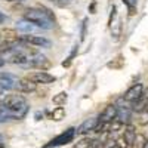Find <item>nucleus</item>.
Masks as SVG:
<instances>
[{
  "label": "nucleus",
  "mask_w": 148,
  "mask_h": 148,
  "mask_svg": "<svg viewBox=\"0 0 148 148\" xmlns=\"http://www.w3.org/2000/svg\"><path fill=\"white\" fill-rule=\"evenodd\" d=\"M127 10H129V16H133L135 14H136V6H135V5L132 3V5L127 8Z\"/></svg>",
  "instance_id": "393cba45"
},
{
  "label": "nucleus",
  "mask_w": 148,
  "mask_h": 148,
  "mask_svg": "<svg viewBox=\"0 0 148 148\" xmlns=\"http://www.w3.org/2000/svg\"><path fill=\"white\" fill-rule=\"evenodd\" d=\"M96 126H98V117H90V119H86L76 129V132L77 135H89L90 132H95Z\"/></svg>",
  "instance_id": "9d476101"
},
{
  "label": "nucleus",
  "mask_w": 148,
  "mask_h": 148,
  "mask_svg": "<svg viewBox=\"0 0 148 148\" xmlns=\"http://www.w3.org/2000/svg\"><path fill=\"white\" fill-rule=\"evenodd\" d=\"M51 2L53 3V5H56L58 8H65V6H68L71 2L70 0H51Z\"/></svg>",
  "instance_id": "b1692460"
},
{
  "label": "nucleus",
  "mask_w": 148,
  "mask_h": 148,
  "mask_svg": "<svg viewBox=\"0 0 148 148\" xmlns=\"http://www.w3.org/2000/svg\"><path fill=\"white\" fill-rule=\"evenodd\" d=\"M144 148H148V138H147V141H145V145H144Z\"/></svg>",
  "instance_id": "2f4dec72"
},
{
  "label": "nucleus",
  "mask_w": 148,
  "mask_h": 148,
  "mask_svg": "<svg viewBox=\"0 0 148 148\" xmlns=\"http://www.w3.org/2000/svg\"><path fill=\"white\" fill-rule=\"evenodd\" d=\"M2 101L8 108L10 120H22L30 111V104L22 95H18V93L8 95Z\"/></svg>",
  "instance_id": "f03ea898"
},
{
  "label": "nucleus",
  "mask_w": 148,
  "mask_h": 148,
  "mask_svg": "<svg viewBox=\"0 0 148 148\" xmlns=\"http://www.w3.org/2000/svg\"><path fill=\"white\" fill-rule=\"evenodd\" d=\"M135 136H136V130H135V126H132V125L125 126V130H123L121 141L125 142L127 147H130V145H132V142H133V139H135Z\"/></svg>",
  "instance_id": "9b49d317"
},
{
  "label": "nucleus",
  "mask_w": 148,
  "mask_h": 148,
  "mask_svg": "<svg viewBox=\"0 0 148 148\" xmlns=\"http://www.w3.org/2000/svg\"><path fill=\"white\" fill-rule=\"evenodd\" d=\"M19 40L27 45V46H33V47H45V49H49L52 46V42L46 39L43 36H36V34H22L19 36Z\"/></svg>",
  "instance_id": "7ed1b4c3"
},
{
  "label": "nucleus",
  "mask_w": 148,
  "mask_h": 148,
  "mask_svg": "<svg viewBox=\"0 0 148 148\" xmlns=\"http://www.w3.org/2000/svg\"><path fill=\"white\" fill-rule=\"evenodd\" d=\"M86 31H88V18H84L82 22V30H80V40L83 42L86 37Z\"/></svg>",
  "instance_id": "5701e85b"
},
{
  "label": "nucleus",
  "mask_w": 148,
  "mask_h": 148,
  "mask_svg": "<svg viewBox=\"0 0 148 148\" xmlns=\"http://www.w3.org/2000/svg\"><path fill=\"white\" fill-rule=\"evenodd\" d=\"M121 2H123V3H125V5L127 6V8H129V6L132 5V2H130V0H121Z\"/></svg>",
  "instance_id": "c85d7f7f"
},
{
  "label": "nucleus",
  "mask_w": 148,
  "mask_h": 148,
  "mask_svg": "<svg viewBox=\"0 0 148 148\" xmlns=\"http://www.w3.org/2000/svg\"><path fill=\"white\" fill-rule=\"evenodd\" d=\"M138 123L141 126H147L148 125V107L138 114Z\"/></svg>",
  "instance_id": "4be33fe9"
},
{
  "label": "nucleus",
  "mask_w": 148,
  "mask_h": 148,
  "mask_svg": "<svg viewBox=\"0 0 148 148\" xmlns=\"http://www.w3.org/2000/svg\"><path fill=\"white\" fill-rule=\"evenodd\" d=\"M76 135H77L76 129H74V127H68L65 132H62L61 135H58L56 138H53L49 144H46L45 148H53V147H59V145H65L68 142H73V139L76 138Z\"/></svg>",
  "instance_id": "20e7f679"
},
{
  "label": "nucleus",
  "mask_w": 148,
  "mask_h": 148,
  "mask_svg": "<svg viewBox=\"0 0 148 148\" xmlns=\"http://www.w3.org/2000/svg\"><path fill=\"white\" fill-rule=\"evenodd\" d=\"M79 53V45H76V46H74L73 47V51L70 52V55H68V58L64 61V62H62V67H70L71 65V62H73V59L74 58H76V55Z\"/></svg>",
  "instance_id": "aec40b11"
},
{
  "label": "nucleus",
  "mask_w": 148,
  "mask_h": 148,
  "mask_svg": "<svg viewBox=\"0 0 148 148\" xmlns=\"http://www.w3.org/2000/svg\"><path fill=\"white\" fill-rule=\"evenodd\" d=\"M0 37L3 40H18L19 39L16 30H12V28H2L0 30Z\"/></svg>",
  "instance_id": "2eb2a0df"
},
{
  "label": "nucleus",
  "mask_w": 148,
  "mask_h": 148,
  "mask_svg": "<svg viewBox=\"0 0 148 148\" xmlns=\"http://www.w3.org/2000/svg\"><path fill=\"white\" fill-rule=\"evenodd\" d=\"M51 119L55 121H61L62 119H65V108L64 107H56L53 108V111L51 113Z\"/></svg>",
  "instance_id": "f3484780"
},
{
  "label": "nucleus",
  "mask_w": 148,
  "mask_h": 148,
  "mask_svg": "<svg viewBox=\"0 0 148 148\" xmlns=\"http://www.w3.org/2000/svg\"><path fill=\"white\" fill-rule=\"evenodd\" d=\"M67 101H68V93L67 92H59V93H56V95H53V98H52V104H55L56 107H62V105H65L67 104Z\"/></svg>",
  "instance_id": "dca6fc26"
},
{
  "label": "nucleus",
  "mask_w": 148,
  "mask_h": 148,
  "mask_svg": "<svg viewBox=\"0 0 148 148\" xmlns=\"http://www.w3.org/2000/svg\"><path fill=\"white\" fill-rule=\"evenodd\" d=\"M121 19L119 18V16H116L113 21L110 22V28H111V36L114 37V39L117 40L119 37H120V34H121Z\"/></svg>",
  "instance_id": "4468645a"
},
{
  "label": "nucleus",
  "mask_w": 148,
  "mask_h": 148,
  "mask_svg": "<svg viewBox=\"0 0 148 148\" xmlns=\"http://www.w3.org/2000/svg\"><path fill=\"white\" fill-rule=\"evenodd\" d=\"M34 28H36L34 24H31L30 21L24 19V18H22V19H19V21L16 22V30H18V31H21V33H24V34L31 33Z\"/></svg>",
  "instance_id": "f8f14e48"
},
{
  "label": "nucleus",
  "mask_w": 148,
  "mask_h": 148,
  "mask_svg": "<svg viewBox=\"0 0 148 148\" xmlns=\"http://www.w3.org/2000/svg\"><path fill=\"white\" fill-rule=\"evenodd\" d=\"M144 95V86L141 84V83H135V84H132L130 88L125 92V95H123L121 98L125 99L127 104H133V102H136L139 98Z\"/></svg>",
  "instance_id": "423d86ee"
},
{
  "label": "nucleus",
  "mask_w": 148,
  "mask_h": 148,
  "mask_svg": "<svg viewBox=\"0 0 148 148\" xmlns=\"http://www.w3.org/2000/svg\"><path fill=\"white\" fill-rule=\"evenodd\" d=\"M16 82L18 77H15L10 73H2L0 74V89L3 92L5 90H14L16 88Z\"/></svg>",
  "instance_id": "6e6552de"
},
{
  "label": "nucleus",
  "mask_w": 148,
  "mask_h": 148,
  "mask_svg": "<svg viewBox=\"0 0 148 148\" xmlns=\"http://www.w3.org/2000/svg\"><path fill=\"white\" fill-rule=\"evenodd\" d=\"M147 107H148V96L142 95L136 102L132 104V111H133V113H136V114H139L141 111H144Z\"/></svg>",
  "instance_id": "ddd939ff"
},
{
  "label": "nucleus",
  "mask_w": 148,
  "mask_h": 148,
  "mask_svg": "<svg viewBox=\"0 0 148 148\" xmlns=\"http://www.w3.org/2000/svg\"><path fill=\"white\" fill-rule=\"evenodd\" d=\"M27 77L31 82H34L36 84H49V83H53L56 80L55 76H52V74H49L46 71H36V73H31Z\"/></svg>",
  "instance_id": "0eeeda50"
},
{
  "label": "nucleus",
  "mask_w": 148,
  "mask_h": 148,
  "mask_svg": "<svg viewBox=\"0 0 148 148\" xmlns=\"http://www.w3.org/2000/svg\"><path fill=\"white\" fill-rule=\"evenodd\" d=\"M123 65H125V59H123V55H117L113 61H110V62L107 64L108 68H113V70H119V68H121Z\"/></svg>",
  "instance_id": "a211bd4d"
},
{
  "label": "nucleus",
  "mask_w": 148,
  "mask_h": 148,
  "mask_svg": "<svg viewBox=\"0 0 148 148\" xmlns=\"http://www.w3.org/2000/svg\"><path fill=\"white\" fill-rule=\"evenodd\" d=\"M145 141H147V136H145V135H142V133H136V136H135V139H133L130 148H144Z\"/></svg>",
  "instance_id": "6ab92c4d"
},
{
  "label": "nucleus",
  "mask_w": 148,
  "mask_h": 148,
  "mask_svg": "<svg viewBox=\"0 0 148 148\" xmlns=\"http://www.w3.org/2000/svg\"><path fill=\"white\" fill-rule=\"evenodd\" d=\"M99 148H117V139H114L113 136H108L104 142L99 144Z\"/></svg>",
  "instance_id": "412c9836"
},
{
  "label": "nucleus",
  "mask_w": 148,
  "mask_h": 148,
  "mask_svg": "<svg viewBox=\"0 0 148 148\" xmlns=\"http://www.w3.org/2000/svg\"><path fill=\"white\" fill-rule=\"evenodd\" d=\"M5 21H6V16H5V14H3V12L0 10V24H3Z\"/></svg>",
  "instance_id": "bb28decb"
},
{
  "label": "nucleus",
  "mask_w": 148,
  "mask_h": 148,
  "mask_svg": "<svg viewBox=\"0 0 148 148\" xmlns=\"http://www.w3.org/2000/svg\"><path fill=\"white\" fill-rule=\"evenodd\" d=\"M5 64H6V61H5V58H3L2 55H0V68H2V67H3Z\"/></svg>",
  "instance_id": "cd10ccee"
},
{
  "label": "nucleus",
  "mask_w": 148,
  "mask_h": 148,
  "mask_svg": "<svg viewBox=\"0 0 148 148\" xmlns=\"http://www.w3.org/2000/svg\"><path fill=\"white\" fill-rule=\"evenodd\" d=\"M117 117V105L116 104H108L98 116V123L101 125H110L113 123Z\"/></svg>",
  "instance_id": "39448f33"
},
{
  "label": "nucleus",
  "mask_w": 148,
  "mask_h": 148,
  "mask_svg": "<svg viewBox=\"0 0 148 148\" xmlns=\"http://www.w3.org/2000/svg\"><path fill=\"white\" fill-rule=\"evenodd\" d=\"M15 89L19 93H33L37 90V84L34 82H31L28 77H22V79H18Z\"/></svg>",
  "instance_id": "1a4fd4ad"
},
{
  "label": "nucleus",
  "mask_w": 148,
  "mask_h": 148,
  "mask_svg": "<svg viewBox=\"0 0 148 148\" xmlns=\"http://www.w3.org/2000/svg\"><path fill=\"white\" fill-rule=\"evenodd\" d=\"M8 2H16V3H22L24 0H8Z\"/></svg>",
  "instance_id": "7c9ffc66"
},
{
  "label": "nucleus",
  "mask_w": 148,
  "mask_h": 148,
  "mask_svg": "<svg viewBox=\"0 0 148 148\" xmlns=\"http://www.w3.org/2000/svg\"><path fill=\"white\" fill-rule=\"evenodd\" d=\"M95 6H96V2H92V5H90V8H89L90 14H95Z\"/></svg>",
  "instance_id": "a878e982"
},
{
  "label": "nucleus",
  "mask_w": 148,
  "mask_h": 148,
  "mask_svg": "<svg viewBox=\"0 0 148 148\" xmlns=\"http://www.w3.org/2000/svg\"><path fill=\"white\" fill-rule=\"evenodd\" d=\"M5 142V138H3V135H0V145H2Z\"/></svg>",
  "instance_id": "c756f323"
},
{
  "label": "nucleus",
  "mask_w": 148,
  "mask_h": 148,
  "mask_svg": "<svg viewBox=\"0 0 148 148\" xmlns=\"http://www.w3.org/2000/svg\"><path fill=\"white\" fill-rule=\"evenodd\" d=\"M24 19L30 21L36 27L43 30H52L55 27V14L46 6L28 8L24 12Z\"/></svg>",
  "instance_id": "f257e3e1"
}]
</instances>
